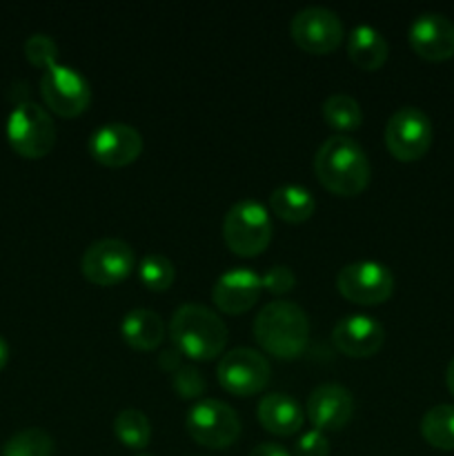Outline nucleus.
<instances>
[{"mask_svg": "<svg viewBox=\"0 0 454 456\" xmlns=\"http://www.w3.org/2000/svg\"><path fill=\"white\" fill-rule=\"evenodd\" d=\"M270 361L254 347H234L218 361V383L236 396H252L270 383Z\"/></svg>", "mask_w": 454, "mask_h": 456, "instance_id": "nucleus-8", "label": "nucleus"}, {"mask_svg": "<svg viewBox=\"0 0 454 456\" xmlns=\"http://www.w3.org/2000/svg\"><path fill=\"white\" fill-rule=\"evenodd\" d=\"M7 141L25 159H43L53 150L56 125L38 102H18L7 120Z\"/></svg>", "mask_w": 454, "mask_h": 456, "instance_id": "nucleus-5", "label": "nucleus"}, {"mask_svg": "<svg viewBox=\"0 0 454 456\" xmlns=\"http://www.w3.org/2000/svg\"><path fill=\"white\" fill-rule=\"evenodd\" d=\"M421 435L432 448L454 450V405L441 403L421 419Z\"/></svg>", "mask_w": 454, "mask_h": 456, "instance_id": "nucleus-22", "label": "nucleus"}, {"mask_svg": "<svg viewBox=\"0 0 454 456\" xmlns=\"http://www.w3.org/2000/svg\"><path fill=\"white\" fill-rule=\"evenodd\" d=\"M120 334L125 341L136 350H154L160 346L165 337V323L160 314L145 310V307H136L129 310L120 321Z\"/></svg>", "mask_w": 454, "mask_h": 456, "instance_id": "nucleus-20", "label": "nucleus"}, {"mask_svg": "<svg viewBox=\"0 0 454 456\" xmlns=\"http://www.w3.org/2000/svg\"><path fill=\"white\" fill-rule=\"evenodd\" d=\"M169 334L182 356L209 361L227 346V325L203 303H182L169 321Z\"/></svg>", "mask_w": 454, "mask_h": 456, "instance_id": "nucleus-3", "label": "nucleus"}, {"mask_svg": "<svg viewBox=\"0 0 454 456\" xmlns=\"http://www.w3.org/2000/svg\"><path fill=\"white\" fill-rule=\"evenodd\" d=\"M142 151V134L127 123L101 125L89 136V154L107 167H125Z\"/></svg>", "mask_w": 454, "mask_h": 456, "instance_id": "nucleus-13", "label": "nucleus"}, {"mask_svg": "<svg viewBox=\"0 0 454 456\" xmlns=\"http://www.w3.org/2000/svg\"><path fill=\"white\" fill-rule=\"evenodd\" d=\"M172 386L182 399H196L205 392V379L194 365H181L176 372H172Z\"/></svg>", "mask_w": 454, "mask_h": 456, "instance_id": "nucleus-28", "label": "nucleus"}, {"mask_svg": "<svg viewBox=\"0 0 454 456\" xmlns=\"http://www.w3.org/2000/svg\"><path fill=\"white\" fill-rule=\"evenodd\" d=\"M270 208L279 218L288 223H303L314 214L316 200L307 187L285 183L270 194Z\"/></svg>", "mask_w": 454, "mask_h": 456, "instance_id": "nucleus-21", "label": "nucleus"}, {"mask_svg": "<svg viewBox=\"0 0 454 456\" xmlns=\"http://www.w3.org/2000/svg\"><path fill=\"white\" fill-rule=\"evenodd\" d=\"M336 288L347 301L359 305H377L387 301L394 289V274L378 261L347 263L338 270Z\"/></svg>", "mask_w": 454, "mask_h": 456, "instance_id": "nucleus-9", "label": "nucleus"}, {"mask_svg": "<svg viewBox=\"0 0 454 456\" xmlns=\"http://www.w3.org/2000/svg\"><path fill=\"white\" fill-rule=\"evenodd\" d=\"M138 456H147V454H138Z\"/></svg>", "mask_w": 454, "mask_h": 456, "instance_id": "nucleus-35", "label": "nucleus"}, {"mask_svg": "<svg viewBox=\"0 0 454 456\" xmlns=\"http://www.w3.org/2000/svg\"><path fill=\"white\" fill-rule=\"evenodd\" d=\"M114 432L118 441H123L127 448L142 450L150 445L151 439V423L142 410L125 408L116 414Z\"/></svg>", "mask_w": 454, "mask_h": 456, "instance_id": "nucleus-24", "label": "nucleus"}, {"mask_svg": "<svg viewBox=\"0 0 454 456\" xmlns=\"http://www.w3.org/2000/svg\"><path fill=\"white\" fill-rule=\"evenodd\" d=\"M408 38L414 52L426 61L441 62L454 56V22L443 13L426 12L414 18Z\"/></svg>", "mask_w": 454, "mask_h": 456, "instance_id": "nucleus-15", "label": "nucleus"}, {"mask_svg": "<svg viewBox=\"0 0 454 456\" xmlns=\"http://www.w3.org/2000/svg\"><path fill=\"white\" fill-rule=\"evenodd\" d=\"M187 432L196 444L223 450L240 435V419L230 403L221 399H203L194 403L185 419Z\"/></svg>", "mask_w": 454, "mask_h": 456, "instance_id": "nucleus-6", "label": "nucleus"}, {"mask_svg": "<svg viewBox=\"0 0 454 456\" xmlns=\"http://www.w3.org/2000/svg\"><path fill=\"white\" fill-rule=\"evenodd\" d=\"M40 94L49 110L65 118L83 114L92 101L87 78L74 67L58 65V62L45 69L43 78H40Z\"/></svg>", "mask_w": 454, "mask_h": 456, "instance_id": "nucleus-10", "label": "nucleus"}, {"mask_svg": "<svg viewBox=\"0 0 454 456\" xmlns=\"http://www.w3.org/2000/svg\"><path fill=\"white\" fill-rule=\"evenodd\" d=\"M263 289L272 294H288L296 285V276L288 265H272L270 270L263 272Z\"/></svg>", "mask_w": 454, "mask_h": 456, "instance_id": "nucleus-29", "label": "nucleus"}, {"mask_svg": "<svg viewBox=\"0 0 454 456\" xmlns=\"http://www.w3.org/2000/svg\"><path fill=\"white\" fill-rule=\"evenodd\" d=\"M53 439L40 428H27L9 436L0 456H52Z\"/></svg>", "mask_w": 454, "mask_h": 456, "instance_id": "nucleus-25", "label": "nucleus"}, {"mask_svg": "<svg viewBox=\"0 0 454 456\" xmlns=\"http://www.w3.org/2000/svg\"><path fill=\"white\" fill-rule=\"evenodd\" d=\"M223 239L239 256H258L272 240V218L256 199H240L223 218Z\"/></svg>", "mask_w": 454, "mask_h": 456, "instance_id": "nucleus-4", "label": "nucleus"}, {"mask_svg": "<svg viewBox=\"0 0 454 456\" xmlns=\"http://www.w3.org/2000/svg\"><path fill=\"white\" fill-rule=\"evenodd\" d=\"M383 138H385L387 151L396 160L412 163L430 150L434 129H432V120L426 111L405 105L387 118Z\"/></svg>", "mask_w": 454, "mask_h": 456, "instance_id": "nucleus-7", "label": "nucleus"}, {"mask_svg": "<svg viewBox=\"0 0 454 456\" xmlns=\"http://www.w3.org/2000/svg\"><path fill=\"white\" fill-rule=\"evenodd\" d=\"M160 368H165L167 372H176L181 368V352L178 350H165L163 354L158 356Z\"/></svg>", "mask_w": 454, "mask_h": 456, "instance_id": "nucleus-32", "label": "nucleus"}, {"mask_svg": "<svg viewBox=\"0 0 454 456\" xmlns=\"http://www.w3.org/2000/svg\"><path fill=\"white\" fill-rule=\"evenodd\" d=\"M316 178L338 196H356L368 187L372 167L359 141L345 134L325 138L314 154Z\"/></svg>", "mask_w": 454, "mask_h": 456, "instance_id": "nucleus-1", "label": "nucleus"}, {"mask_svg": "<svg viewBox=\"0 0 454 456\" xmlns=\"http://www.w3.org/2000/svg\"><path fill=\"white\" fill-rule=\"evenodd\" d=\"M305 412L314 430L336 432L354 414V396L341 383H320L307 396Z\"/></svg>", "mask_w": 454, "mask_h": 456, "instance_id": "nucleus-14", "label": "nucleus"}, {"mask_svg": "<svg viewBox=\"0 0 454 456\" xmlns=\"http://www.w3.org/2000/svg\"><path fill=\"white\" fill-rule=\"evenodd\" d=\"M263 292V279L249 267H231L223 272L212 289V301L225 314H243Z\"/></svg>", "mask_w": 454, "mask_h": 456, "instance_id": "nucleus-17", "label": "nucleus"}, {"mask_svg": "<svg viewBox=\"0 0 454 456\" xmlns=\"http://www.w3.org/2000/svg\"><path fill=\"white\" fill-rule=\"evenodd\" d=\"M387 53H390L387 40L377 27L363 22V25H356L347 36V56L361 69H378L387 61Z\"/></svg>", "mask_w": 454, "mask_h": 456, "instance_id": "nucleus-19", "label": "nucleus"}, {"mask_svg": "<svg viewBox=\"0 0 454 456\" xmlns=\"http://www.w3.org/2000/svg\"><path fill=\"white\" fill-rule=\"evenodd\" d=\"M289 29L294 43L307 53H329L343 40V22L338 13L320 4H310L294 13Z\"/></svg>", "mask_w": 454, "mask_h": 456, "instance_id": "nucleus-12", "label": "nucleus"}, {"mask_svg": "<svg viewBox=\"0 0 454 456\" xmlns=\"http://www.w3.org/2000/svg\"><path fill=\"white\" fill-rule=\"evenodd\" d=\"M445 383H448V390H450V395L454 396V359L450 361V365H448V372H445Z\"/></svg>", "mask_w": 454, "mask_h": 456, "instance_id": "nucleus-34", "label": "nucleus"}, {"mask_svg": "<svg viewBox=\"0 0 454 456\" xmlns=\"http://www.w3.org/2000/svg\"><path fill=\"white\" fill-rule=\"evenodd\" d=\"M325 123L338 132H354L363 123V110L350 94H332L323 102Z\"/></svg>", "mask_w": 454, "mask_h": 456, "instance_id": "nucleus-23", "label": "nucleus"}, {"mask_svg": "<svg viewBox=\"0 0 454 456\" xmlns=\"http://www.w3.org/2000/svg\"><path fill=\"white\" fill-rule=\"evenodd\" d=\"M7 361H9V346H7V341L0 337V370L7 365Z\"/></svg>", "mask_w": 454, "mask_h": 456, "instance_id": "nucleus-33", "label": "nucleus"}, {"mask_svg": "<svg viewBox=\"0 0 454 456\" xmlns=\"http://www.w3.org/2000/svg\"><path fill=\"white\" fill-rule=\"evenodd\" d=\"M332 341L343 354L368 359L377 354L385 343V328L381 321L368 314H347L334 325Z\"/></svg>", "mask_w": 454, "mask_h": 456, "instance_id": "nucleus-16", "label": "nucleus"}, {"mask_svg": "<svg viewBox=\"0 0 454 456\" xmlns=\"http://www.w3.org/2000/svg\"><path fill=\"white\" fill-rule=\"evenodd\" d=\"M329 454V441L325 432L320 430H307L298 436L296 445H294V456H328Z\"/></svg>", "mask_w": 454, "mask_h": 456, "instance_id": "nucleus-30", "label": "nucleus"}, {"mask_svg": "<svg viewBox=\"0 0 454 456\" xmlns=\"http://www.w3.org/2000/svg\"><path fill=\"white\" fill-rule=\"evenodd\" d=\"M258 346L276 359H296L310 343V319L294 301H272L254 319Z\"/></svg>", "mask_w": 454, "mask_h": 456, "instance_id": "nucleus-2", "label": "nucleus"}, {"mask_svg": "<svg viewBox=\"0 0 454 456\" xmlns=\"http://www.w3.org/2000/svg\"><path fill=\"white\" fill-rule=\"evenodd\" d=\"M138 276H141V283L147 289H154V292H163L176 279V270H174V263L169 261L163 254H145L138 263Z\"/></svg>", "mask_w": 454, "mask_h": 456, "instance_id": "nucleus-26", "label": "nucleus"}, {"mask_svg": "<svg viewBox=\"0 0 454 456\" xmlns=\"http://www.w3.org/2000/svg\"><path fill=\"white\" fill-rule=\"evenodd\" d=\"M303 408L294 396L285 392H267L258 401V421L267 432L279 436H292L303 428Z\"/></svg>", "mask_w": 454, "mask_h": 456, "instance_id": "nucleus-18", "label": "nucleus"}, {"mask_svg": "<svg viewBox=\"0 0 454 456\" xmlns=\"http://www.w3.org/2000/svg\"><path fill=\"white\" fill-rule=\"evenodd\" d=\"M136 267L134 248L123 239L93 240L80 256V270L93 285H116Z\"/></svg>", "mask_w": 454, "mask_h": 456, "instance_id": "nucleus-11", "label": "nucleus"}, {"mask_svg": "<svg viewBox=\"0 0 454 456\" xmlns=\"http://www.w3.org/2000/svg\"><path fill=\"white\" fill-rule=\"evenodd\" d=\"M25 56L31 65L49 69V67L56 65V58H58L56 40L47 34L29 36V38L25 40Z\"/></svg>", "mask_w": 454, "mask_h": 456, "instance_id": "nucleus-27", "label": "nucleus"}, {"mask_svg": "<svg viewBox=\"0 0 454 456\" xmlns=\"http://www.w3.org/2000/svg\"><path fill=\"white\" fill-rule=\"evenodd\" d=\"M247 456H292V454H289L283 445L267 441V444H258L256 448H252V452Z\"/></svg>", "mask_w": 454, "mask_h": 456, "instance_id": "nucleus-31", "label": "nucleus"}]
</instances>
